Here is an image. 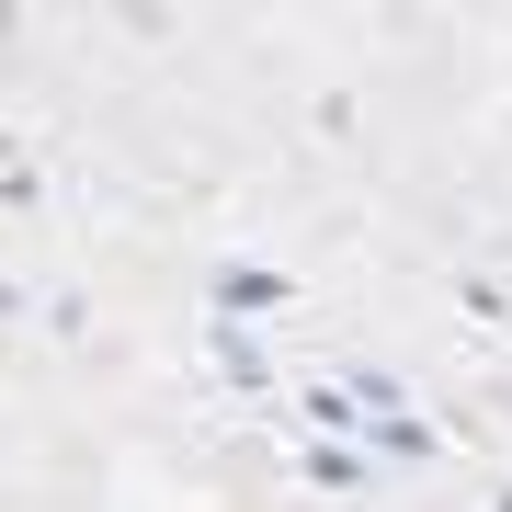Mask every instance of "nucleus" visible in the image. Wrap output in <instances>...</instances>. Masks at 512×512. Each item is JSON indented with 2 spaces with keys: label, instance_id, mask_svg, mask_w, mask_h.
<instances>
[{
  "label": "nucleus",
  "instance_id": "1",
  "mask_svg": "<svg viewBox=\"0 0 512 512\" xmlns=\"http://www.w3.org/2000/svg\"><path fill=\"white\" fill-rule=\"evenodd\" d=\"M285 274H262V262H239V274H217V308H274Z\"/></svg>",
  "mask_w": 512,
  "mask_h": 512
},
{
  "label": "nucleus",
  "instance_id": "2",
  "mask_svg": "<svg viewBox=\"0 0 512 512\" xmlns=\"http://www.w3.org/2000/svg\"><path fill=\"white\" fill-rule=\"evenodd\" d=\"M217 365H228L239 387H262V342H251V330H239V319H217Z\"/></svg>",
  "mask_w": 512,
  "mask_h": 512
},
{
  "label": "nucleus",
  "instance_id": "3",
  "mask_svg": "<svg viewBox=\"0 0 512 512\" xmlns=\"http://www.w3.org/2000/svg\"><path fill=\"white\" fill-rule=\"evenodd\" d=\"M308 478H319V490H365V456H342V444H319V456H308Z\"/></svg>",
  "mask_w": 512,
  "mask_h": 512
},
{
  "label": "nucleus",
  "instance_id": "4",
  "mask_svg": "<svg viewBox=\"0 0 512 512\" xmlns=\"http://www.w3.org/2000/svg\"><path fill=\"white\" fill-rule=\"evenodd\" d=\"M12 308H23V296H12V285H0V319H12Z\"/></svg>",
  "mask_w": 512,
  "mask_h": 512
},
{
  "label": "nucleus",
  "instance_id": "5",
  "mask_svg": "<svg viewBox=\"0 0 512 512\" xmlns=\"http://www.w3.org/2000/svg\"><path fill=\"white\" fill-rule=\"evenodd\" d=\"M490 512H512V490H501V501H490Z\"/></svg>",
  "mask_w": 512,
  "mask_h": 512
}]
</instances>
